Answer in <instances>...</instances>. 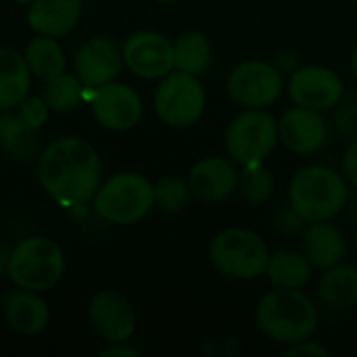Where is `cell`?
I'll use <instances>...</instances> for the list:
<instances>
[{
    "instance_id": "1",
    "label": "cell",
    "mask_w": 357,
    "mask_h": 357,
    "mask_svg": "<svg viewBox=\"0 0 357 357\" xmlns=\"http://www.w3.org/2000/svg\"><path fill=\"white\" fill-rule=\"evenodd\" d=\"M42 188L65 209H77L94 201L102 184V163L96 149L77 136L50 142L38 161Z\"/></svg>"
},
{
    "instance_id": "2",
    "label": "cell",
    "mask_w": 357,
    "mask_h": 357,
    "mask_svg": "<svg viewBox=\"0 0 357 357\" xmlns=\"http://www.w3.org/2000/svg\"><path fill=\"white\" fill-rule=\"evenodd\" d=\"M255 322L270 341L293 345L312 339L318 326V310L301 289L274 287L259 299Z\"/></svg>"
},
{
    "instance_id": "3",
    "label": "cell",
    "mask_w": 357,
    "mask_h": 357,
    "mask_svg": "<svg viewBox=\"0 0 357 357\" xmlns=\"http://www.w3.org/2000/svg\"><path fill=\"white\" fill-rule=\"evenodd\" d=\"M349 190L345 178L324 165L301 167L289 184V201L305 222H322L341 213Z\"/></svg>"
},
{
    "instance_id": "4",
    "label": "cell",
    "mask_w": 357,
    "mask_h": 357,
    "mask_svg": "<svg viewBox=\"0 0 357 357\" xmlns=\"http://www.w3.org/2000/svg\"><path fill=\"white\" fill-rule=\"evenodd\" d=\"M270 259L268 243L249 228H228L209 245L211 266L232 280H255L266 274Z\"/></svg>"
},
{
    "instance_id": "5",
    "label": "cell",
    "mask_w": 357,
    "mask_h": 357,
    "mask_svg": "<svg viewBox=\"0 0 357 357\" xmlns=\"http://www.w3.org/2000/svg\"><path fill=\"white\" fill-rule=\"evenodd\" d=\"M92 203L109 224H136L155 207V184L136 172H121L98 186Z\"/></svg>"
},
{
    "instance_id": "6",
    "label": "cell",
    "mask_w": 357,
    "mask_h": 357,
    "mask_svg": "<svg viewBox=\"0 0 357 357\" xmlns=\"http://www.w3.org/2000/svg\"><path fill=\"white\" fill-rule=\"evenodd\" d=\"M6 274L19 289L48 291L65 274V255L54 241L29 236L10 251Z\"/></svg>"
},
{
    "instance_id": "7",
    "label": "cell",
    "mask_w": 357,
    "mask_h": 357,
    "mask_svg": "<svg viewBox=\"0 0 357 357\" xmlns=\"http://www.w3.org/2000/svg\"><path fill=\"white\" fill-rule=\"evenodd\" d=\"M207 96L197 75L184 71L167 73L155 92V111L169 128H190L205 113Z\"/></svg>"
},
{
    "instance_id": "8",
    "label": "cell",
    "mask_w": 357,
    "mask_h": 357,
    "mask_svg": "<svg viewBox=\"0 0 357 357\" xmlns=\"http://www.w3.org/2000/svg\"><path fill=\"white\" fill-rule=\"evenodd\" d=\"M278 142V121L264 109H245L226 128L228 155L241 165L264 161Z\"/></svg>"
},
{
    "instance_id": "9",
    "label": "cell",
    "mask_w": 357,
    "mask_h": 357,
    "mask_svg": "<svg viewBox=\"0 0 357 357\" xmlns=\"http://www.w3.org/2000/svg\"><path fill=\"white\" fill-rule=\"evenodd\" d=\"M226 90L243 109H266L280 98L284 73L268 61H245L230 71Z\"/></svg>"
},
{
    "instance_id": "10",
    "label": "cell",
    "mask_w": 357,
    "mask_h": 357,
    "mask_svg": "<svg viewBox=\"0 0 357 357\" xmlns=\"http://www.w3.org/2000/svg\"><path fill=\"white\" fill-rule=\"evenodd\" d=\"M86 100L94 119L113 132H126L140 123L144 105L140 94L128 84L109 82L98 88H86Z\"/></svg>"
},
{
    "instance_id": "11",
    "label": "cell",
    "mask_w": 357,
    "mask_h": 357,
    "mask_svg": "<svg viewBox=\"0 0 357 357\" xmlns=\"http://www.w3.org/2000/svg\"><path fill=\"white\" fill-rule=\"evenodd\" d=\"M287 92L297 107L328 111L343 98V79L337 71L324 65H305L291 73Z\"/></svg>"
},
{
    "instance_id": "12",
    "label": "cell",
    "mask_w": 357,
    "mask_h": 357,
    "mask_svg": "<svg viewBox=\"0 0 357 357\" xmlns=\"http://www.w3.org/2000/svg\"><path fill=\"white\" fill-rule=\"evenodd\" d=\"M123 65L142 79H163L174 71V42L159 31H136L123 48Z\"/></svg>"
},
{
    "instance_id": "13",
    "label": "cell",
    "mask_w": 357,
    "mask_h": 357,
    "mask_svg": "<svg viewBox=\"0 0 357 357\" xmlns=\"http://www.w3.org/2000/svg\"><path fill=\"white\" fill-rule=\"evenodd\" d=\"M88 318L94 333L107 343H121L136 333V312L117 291H100L92 297Z\"/></svg>"
},
{
    "instance_id": "14",
    "label": "cell",
    "mask_w": 357,
    "mask_h": 357,
    "mask_svg": "<svg viewBox=\"0 0 357 357\" xmlns=\"http://www.w3.org/2000/svg\"><path fill=\"white\" fill-rule=\"evenodd\" d=\"M123 67V54L117 42L109 36L86 40L75 54V75L86 88H98L115 82Z\"/></svg>"
},
{
    "instance_id": "15",
    "label": "cell",
    "mask_w": 357,
    "mask_h": 357,
    "mask_svg": "<svg viewBox=\"0 0 357 357\" xmlns=\"http://www.w3.org/2000/svg\"><path fill=\"white\" fill-rule=\"evenodd\" d=\"M328 136V126L320 111L305 107H291L278 119V140L295 155L318 153Z\"/></svg>"
},
{
    "instance_id": "16",
    "label": "cell",
    "mask_w": 357,
    "mask_h": 357,
    "mask_svg": "<svg viewBox=\"0 0 357 357\" xmlns=\"http://www.w3.org/2000/svg\"><path fill=\"white\" fill-rule=\"evenodd\" d=\"M241 172L234 161L224 157H205L188 174V186L195 199L203 203H222L238 190Z\"/></svg>"
},
{
    "instance_id": "17",
    "label": "cell",
    "mask_w": 357,
    "mask_h": 357,
    "mask_svg": "<svg viewBox=\"0 0 357 357\" xmlns=\"http://www.w3.org/2000/svg\"><path fill=\"white\" fill-rule=\"evenodd\" d=\"M303 253L312 261L314 268L328 270L337 264H341L347 255V241L339 226L331 224L328 220L322 222H310L307 228H303Z\"/></svg>"
},
{
    "instance_id": "18",
    "label": "cell",
    "mask_w": 357,
    "mask_h": 357,
    "mask_svg": "<svg viewBox=\"0 0 357 357\" xmlns=\"http://www.w3.org/2000/svg\"><path fill=\"white\" fill-rule=\"evenodd\" d=\"M4 318L6 324L25 337L42 333L50 322V310L46 301L36 295V291H13L4 299Z\"/></svg>"
},
{
    "instance_id": "19",
    "label": "cell",
    "mask_w": 357,
    "mask_h": 357,
    "mask_svg": "<svg viewBox=\"0 0 357 357\" xmlns=\"http://www.w3.org/2000/svg\"><path fill=\"white\" fill-rule=\"evenodd\" d=\"M82 17V0H33L27 13L29 27L40 36L61 38Z\"/></svg>"
},
{
    "instance_id": "20",
    "label": "cell",
    "mask_w": 357,
    "mask_h": 357,
    "mask_svg": "<svg viewBox=\"0 0 357 357\" xmlns=\"http://www.w3.org/2000/svg\"><path fill=\"white\" fill-rule=\"evenodd\" d=\"M31 69L25 54L15 48H0V111L15 109L29 94Z\"/></svg>"
},
{
    "instance_id": "21",
    "label": "cell",
    "mask_w": 357,
    "mask_h": 357,
    "mask_svg": "<svg viewBox=\"0 0 357 357\" xmlns=\"http://www.w3.org/2000/svg\"><path fill=\"white\" fill-rule=\"evenodd\" d=\"M0 146L15 161H29L38 155L40 136L38 128H31L19 113L10 109L0 113Z\"/></svg>"
},
{
    "instance_id": "22",
    "label": "cell",
    "mask_w": 357,
    "mask_h": 357,
    "mask_svg": "<svg viewBox=\"0 0 357 357\" xmlns=\"http://www.w3.org/2000/svg\"><path fill=\"white\" fill-rule=\"evenodd\" d=\"M318 282V293L328 307L349 310L357 305V268L349 264H337L328 270H322Z\"/></svg>"
},
{
    "instance_id": "23",
    "label": "cell",
    "mask_w": 357,
    "mask_h": 357,
    "mask_svg": "<svg viewBox=\"0 0 357 357\" xmlns=\"http://www.w3.org/2000/svg\"><path fill=\"white\" fill-rule=\"evenodd\" d=\"M312 261L301 251H276L270 253L266 276L274 287L301 289L312 278Z\"/></svg>"
},
{
    "instance_id": "24",
    "label": "cell",
    "mask_w": 357,
    "mask_h": 357,
    "mask_svg": "<svg viewBox=\"0 0 357 357\" xmlns=\"http://www.w3.org/2000/svg\"><path fill=\"white\" fill-rule=\"evenodd\" d=\"M211 59V42L203 31H186L174 40V69L199 77L209 69Z\"/></svg>"
},
{
    "instance_id": "25",
    "label": "cell",
    "mask_w": 357,
    "mask_h": 357,
    "mask_svg": "<svg viewBox=\"0 0 357 357\" xmlns=\"http://www.w3.org/2000/svg\"><path fill=\"white\" fill-rule=\"evenodd\" d=\"M25 61L31 73L44 82H50L65 73V52L52 36L38 33L25 48Z\"/></svg>"
},
{
    "instance_id": "26",
    "label": "cell",
    "mask_w": 357,
    "mask_h": 357,
    "mask_svg": "<svg viewBox=\"0 0 357 357\" xmlns=\"http://www.w3.org/2000/svg\"><path fill=\"white\" fill-rule=\"evenodd\" d=\"M42 98L46 100L50 111H71L86 98V86L77 75L63 73L50 82H46V88L42 92Z\"/></svg>"
},
{
    "instance_id": "27",
    "label": "cell",
    "mask_w": 357,
    "mask_h": 357,
    "mask_svg": "<svg viewBox=\"0 0 357 357\" xmlns=\"http://www.w3.org/2000/svg\"><path fill=\"white\" fill-rule=\"evenodd\" d=\"M238 190L251 205H264L274 195V176L264 161L245 163L241 178H238Z\"/></svg>"
},
{
    "instance_id": "28",
    "label": "cell",
    "mask_w": 357,
    "mask_h": 357,
    "mask_svg": "<svg viewBox=\"0 0 357 357\" xmlns=\"http://www.w3.org/2000/svg\"><path fill=\"white\" fill-rule=\"evenodd\" d=\"M192 199L188 180L178 176H165L155 184V207L165 213H180Z\"/></svg>"
},
{
    "instance_id": "29",
    "label": "cell",
    "mask_w": 357,
    "mask_h": 357,
    "mask_svg": "<svg viewBox=\"0 0 357 357\" xmlns=\"http://www.w3.org/2000/svg\"><path fill=\"white\" fill-rule=\"evenodd\" d=\"M48 105H46V100L42 98V96H25L23 100H21V105H19V115L23 117V121H27L31 128H38L40 130V126L46 121V117H48Z\"/></svg>"
},
{
    "instance_id": "30",
    "label": "cell",
    "mask_w": 357,
    "mask_h": 357,
    "mask_svg": "<svg viewBox=\"0 0 357 357\" xmlns=\"http://www.w3.org/2000/svg\"><path fill=\"white\" fill-rule=\"evenodd\" d=\"M274 228L280 232V234H297V232H303L305 228V220L297 213V209L289 203L287 207H282L276 215H274Z\"/></svg>"
},
{
    "instance_id": "31",
    "label": "cell",
    "mask_w": 357,
    "mask_h": 357,
    "mask_svg": "<svg viewBox=\"0 0 357 357\" xmlns=\"http://www.w3.org/2000/svg\"><path fill=\"white\" fill-rule=\"evenodd\" d=\"M337 113H335V121H337V130L343 136L356 138L357 136V98L347 100L345 105H337Z\"/></svg>"
},
{
    "instance_id": "32",
    "label": "cell",
    "mask_w": 357,
    "mask_h": 357,
    "mask_svg": "<svg viewBox=\"0 0 357 357\" xmlns=\"http://www.w3.org/2000/svg\"><path fill=\"white\" fill-rule=\"evenodd\" d=\"M287 356L289 357H297V356H307V357H328L331 351L318 343V341H312V339H305V341H299V343H293L289 345L287 349Z\"/></svg>"
},
{
    "instance_id": "33",
    "label": "cell",
    "mask_w": 357,
    "mask_h": 357,
    "mask_svg": "<svg viewBox=\"0 0 357 357\" xmlns=\"http://www.w3.org/2000/svg\"><path fill=\"white\" fill-rule=\"evenodd\" d=\"M241 343L236 339H213L209 341V345H205V354L207 356H236L241 351Z\"/></svg>"
},
{
    "instance_id": "34",
    "label": "cell",
    "mask_w": 357,
    "mask_h": 357,
    "mask_svg": "<svg viewBox=\"0 0 357 357\" xmlns=\"http://www.w3.org/2000/svg\"><path fill=\"white\" fill-rule=\"evenodd\" d=\"M343 172L347 176V180L351 182V186L357 188V136L351 138L347 151H345V157H343Z\"/></svg>"
},
{
    "instance_id": "35",
    "label": "cell",
    "mask_w": 357,
    "mask_h": 357,
    "mask_svg": "<svg viewBox=\"0 0 357 357\" xmlns=\"http://www.w3.org/2000/svg\"><path fill=\"white\" fill-rule=\"evenodd\" d=\"M272 63L278 67V71L291 75L293 71L299 69V54L295 50H280V52H276V56H274Z\"/></svg>"
},
{
    "instance_id": "36",
    "label": "cell",
    "mask_w": 357,
    "mask_h": 357,
    "mask_svg": "<svg viewBox=\"0 0 357 357\" xmlns=\"http://www.w3.org/2000/svg\"><path fill=\"white\" fill-rule=\"evenodd\" d=\"M102 357H136L138 351L134 347L128 345V341H121V343H111V347L102 349L100 351Z\"/></svg>"
},
{
    "instance_id": "37",
    "label": "cell",
    "mask_w": 357,
    "mask_h": 357,
    "mask_svg": "<svg viewBox=\"0 0 357 357\" xmlns=\"http://www.w3.org/2000/svg\"><path fill=\"white\" fill-rule=\"evenodd\" d=\"M351 69H354V75H356V79H357V46H356V52H354V61H351Z\"/></svg>"
},
{
    "instance_id": "38",
    "label": "cell",
    "mask_w": 357,
    "mask_h": 357,
    "mask_svg": "<svg viewBox=\"0 0 357 357\" xmlns=\"http://www.w3.org/2000/svg\"><path fill=\"white\" fill-rule=\"evenodd\" d=\"M15 2H19V4H31L33 0H15Z\"/></svg>"
},
{
    "instance_id": "39",
    "label": "cell",
    "mask_w": 357,
    "mask_h": 357,
    "mask_svg": "<svg viewBox=\"0 0 357 357\" xmlns=\"http://www.w3.org/2000/svg\"><path fill=\"white\" fill-rule=\"evenodd\" d=\"M155 2H163V4H167V2H176V0H155Z\"/></svg>"
},
{
    "instance_id": "40",
    "label": "cell",
    "mask_w": 357,
    "mask_h": 357,
    "mask_svg": "<svg viewBox=\"0 0 357 357\" xmlns=\"http://www.w3.org/2000/svg\"><path fill=\"white\" fill-rule=\"evenodd\" d=\"M356 253H357V234H356Z\"/></svg>"
},
{
    "instance_id": "41",
    "label": "cell",
    "mask_w": 357,
    "mask_h": 357,
    "mask_svg": "<svg viewBox=\"0 0 357 357\" xmlns=\"http://www.w3.org/2000/svg\"><path fill=\"white\" fill-rule=\"evenodd\" d=\"M356 2H357V0H356Z\"/></svg>"
}]
</instances>
